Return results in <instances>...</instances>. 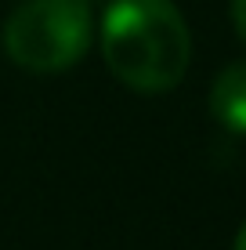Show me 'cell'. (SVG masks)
I'll use <instances>...</instances> for the list:
<instances>
[{
  "mask_svg": "<svg viewBox=\"0 0 246 250\" xmlns=\"http://www.w3.org/2000/svg\"><path fill=\"white\" fill-rule=\"evenodd\" d=\"M101 55L131 91L163 94L181 83L192 37L174 0H113L101 19Z\"/></svg>",
  "mask_w": 246,
  "mask_h": 250,
  "instance_id": "cell-1",
  "label": "cell"
},
{
  "mask_svg": "<svg viewBox=\"0 0 246 250\" xmlns=\"http://www.w3.org/2000/svg\"><path fill=\"white\" fill-rule=\"evenodd\" d=\"M91 33L87 0H22L4 22V51L29 73H62L87 55Z\"/></svg>",
  "mask_w": 246,
  "mask_h": 250,
  "instance_id": "cell-2",
  "label": "cell"
},
{
  "mask_svg": "<svg viewBox=\"0 0 246 250\" xmlns=\"http://www.w3.org/2000/svg\"><path fill=\"white\" fill-rule=\"evenodd\" d=\"M210 113L232 134H246V62H235L217 73L210 87Z\"/></svg>",
  "mask_w": 246,
  "mask_h": 250,
  "instance_id": "cell-3",
  "label": "cell"
},
{
  "mask_svg": "<svg viewBox=\"0 0 246 250\" xmlns=\"http://www.w3.org/2000/svg\"><path fill=\"white\" fill-rule=\"evenodd\" d=\"M232 22H235V33L246 40V0H232Z\"/></svg>",
  "mask_w": 246,
  "mask_h": 250,
  "instance_id": "cell-4",
  "label": "cell"
},
{
  "mask_svg": "<svg viewBox=\"0 0 246 250\" xmlns=\"http://www.w3.org/2000/svg\"><path fill=\"white\" fill-rule=\"evenodd\" d=\"M235 250H246V225L239 229V236H235Z\"/></svg>",
  "mask_w": 246,
  "mask_h": 250,
  "instance_id": "cell-5",
  "label": "cell"
}]
</instances>
